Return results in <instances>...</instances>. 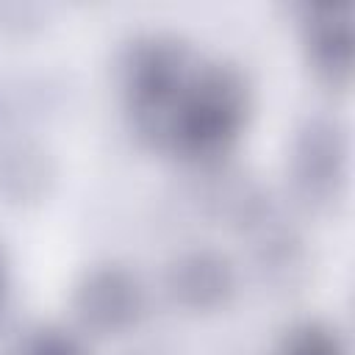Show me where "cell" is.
<instances>
[{
  "mask_svg": "<svg viewBox=\"0 0 355 355\" xmlns=\"http://www.w3.org/2000/svg\"><path fill=\"white\" fill-rule=\"evenodd\" d=\"M147 311L144 283L122 263H97L72 288V313L86 333L119 336L133 330Z\"/></svg>",
  "mask_w": 355,
  "mask_h": 355,
  "instance_id": "277c9868",
  "label": "cell"
},
{
  "mask_svg": "<svg viewBox=\"0 0 355 355\" xmlns=\"http://www.w3.org/2000/svg\"><path fill=\"white\" fill-rule=\"evenodd\" d=\"M250 83L227 61H200L166 125L164 153L214 166L233 150L250 119Z\"/></svg>",
  "mask_w": 355,
  "mask_h": 355,
  "instance_id": "6da1fadb",
  "label": "cell"
},
{
  "mask_svg": "<svg viewBox=\"0 0 355 355\" xmlns=\"http://www.w3.org/2000/svg\"><path fill=\"white\" fill-rule=\"evenodd\" d=\"M302 47L313 75L330 89H347L355 72V22L349 3H311L300 17Z\"/></svg>",
  "mask_w": 355,
  "mask_h": 355,
  "instance_id": "8992f818",
  "label": "cell"
},
{
  "mask_svg": "<svg viewBox=\"0 0 355 355\" xmlns=\"http://www.w3.org/2000/svg\"><path fill=\"white\" fill-rule=\"evenodd\" d=\"M197 64L191 44L175 33H141L122 50V97L130 130L144 147L164 153L169 116Z\"/></svg>",
  "mask_w": 355,
  "mask_h": 355,
  "instance_id": "7a4b0ae2",
  "label": "cell"
},
{
  "mask_svg": "<svg viewBox=\"0 0 355 355\" xmlns=\"http://www.w3.org/2000/svg\"><path fill=\"white\" fill-rule=\"evenodd\" d=\"M11 355H89V352L75 333L58 324H42L28 330L17 341Z\"/></svg>",
  "mask_w": 355,
  "mask_h": 355,
  "instance_id": "30bf717a",
  "label": "cell"
},
{
  "mask_svg": "<svg viewBox=\"0 0 355 355\" xmlns=\"http://www.w3.org/2000/svg\"><path fill=\"white\" fill-rule=\"evenodd\" d=\"M164 291L186 313H214L236 294V269L227 255L197 247L175 255L164 272Z\"/></svg>",
  "mask_w": 355,
  "mask_h": 355,
  "instance_id": "52a82bcc",
  "label": "cell"
},
{
  "mask_svg": "<svg viewBox=\"0 0 355 355\" xmlns=\"http://www.w3.org/2000/svg\"><path fill=\"white\" fill-rule=\"evenodd\" d=\"M236 230L247 241L252 266L263 283L288 288L305 277V266H308L305 239L280 211V205L272 200L269 191L255 202V208L239 222Z\"/></svg>",
  "mask_w": 355,
  "mask_h": 355,
  "instance_id": "5b68a950",
  "label": "cell"
},
{
  "mask_svg": "<svg viewBox=\"0 0 355 355\" xmlns=\"http://www.w3.org/2000/svg\"><path fill=\"white\" fill-rule=\"evenodd\" d=\"M3 297H6V266L0 258V313H3Z\"/></svg>",
  "mask_w": 355,
  "mask_h": 355,
  "instance_id": "8fae6325",
  "label": "cell"
},
{
  "mask_svg": "<svg viewBox=\"0 0 355 355\" xmlns=\"http://www.w3.org/2000/svg\"><path fill=\"white\" fill-rule=\"evenodd\" d=\"M352 141L349 128L336 114L305 116L288 147V183L291 194L308 211L336 208L349 186Z\"/></svg>",
  "mask_w": 355,
  "mask_h": 355,
  "instance_id": "3957f363",
  "label": "cell"
},
{
  "mask_svg": "<svg viewBox=\"0 0 355 355\" xmlns=\"http://www.w3.org/2000/svg\"><path fill=\"white\" fill-rule=\"evenodd\" d=\"M55 180L53 155L31 141L14 139L0 147V197L11 205H33L50 194Z\"/></svg>",
  "mask_w": 355,
  "mask_h": 355,
  "instance_id": "ba28073f",
  "label": "cell"
},
{
  "mask_svg": "<svg viewBox=\"0 0 355 355\" xmlns=\"http://www.w3.org/2000/svg\"><path fill=\"white\" fill-rule=\"evenodd\" d=\"M275 355H349L344 336L322 322V319H302L294 322L277 341Z\"/></svg>",
  "mask_w": 355,
  "mask_h": 355,
  "instance_id": "9c48e42d",
  "label": "cell"
}]
</instances>
